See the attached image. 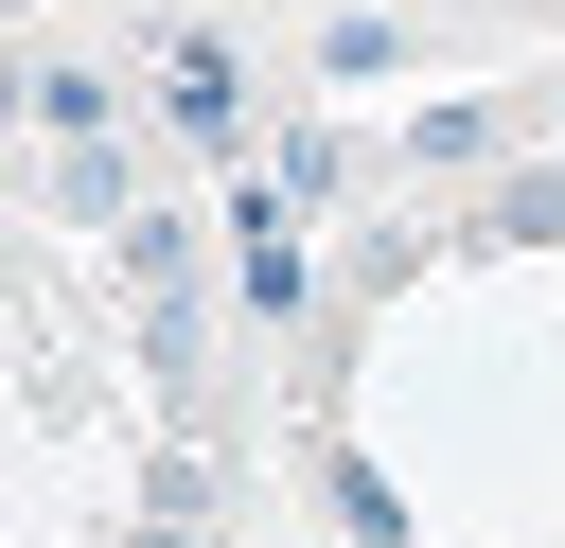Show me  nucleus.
Returning a JSON list of instances; mask_svg holds the SVG:
<instances>
[{"label": "nucleus", "instance_id": "obj_1", "mask_svg": "<svg viewBox=\"0 0 565 548\" xmlns=\"http://www.w3.org/2000/svg\"><path fill=\"white\" fill-rule=\"evenodd\" d=\"M159 124H177L212 177H230V159H265V88H247V53H230L212 18H177V35H159Z\"/></svg>", "mask_w": 565, "mask_h": 548}, {"label": "nucleus", "instance_id": "obj_2", "mask_svg": "<svg viewBox=\"0 0 565 548\" xmlns=\"http://www.w3.org/2000/svg\"><path fill=\"white\" fill-rule=\"evenodd\" d=\"M406 53H424V35H406L388 0H318V88H388Z\"/></svg>", "mask_w": 565, "mask_h": 548}, {"label": "nucleus", "instance_id": "obj_3", "mask_svg": "<svg viewBox=\"0 0 565 548\" xmlns=\"http://www.w3.org/2000/svg\"><path fill=\"white\" fill-rule=\"evenodd\" d=\"M53 212L124 247V230H141V177H124V141H53Z\"/></svg>", "mask_w": 565, "mask_h": 548}, {"label": "nucleus", "instance_id": "obj_4", "mask_svg": "<svg viewBox=\"0 0 565 548\" xmlns=\"http://www.w3.org/2000/svg\"><path fill=\"white\" fill-rule=\"evenodd\" d=\"M18 88H35V141H106V124H124V88H106L88 53H35Z\"/></svg>", "mask_w": 565, "mask_h": 548}, {"label": "nucleus", "instance_id": "obj_5", "mask_svg": "<svg viewBox=\"0 0 565 548\" xmlns=\"http://www.w3.org/2000/svg\"><path fill=\"white\" fill-rule=\"evenodd\" d=\"M265 177H282L300 212H318V194H353V124H335V106H300V124H265Z\"/></svg>", "mask_w": 565, "mask_h": 548}, {"label": "nucleus", "instance_id": "obj_6", "mask_svg": "<svg viewBox=\"0 0 565 548\" xmlns=\"http://www.w3.org/2000/svg\"><path fill=\"white\" fill-rule=\"evenodd\" d=\"M494 141H512V106H406V159L424 177H477Z\"/></svg>", "mask_w": 565, "mask_h": 548}, {"label": "nucleus", "instance_id": "obj_7", "mask_svg": "<svg viewBox=\"0 0 565 548\" xmlns=\"http://www.w3.org/2000/svg\"><path fill=\"white\" fill-rule=\"evenodd\" d=\"M318 495H335V530H371V548H406V495H388V477H371V460H353V442H335V460H318Z\"/></svg>", "mask_w": 565, "mask_h": 548}, {"label": "nucleus", "instance_id": "obj_8", "mask_svg": "<svg viewBox=\"0 0 565 548\" xmlns=\"http://www.w3.org/2000/svg\"><path fill=\"white\" fill-rule=\"evenodd\" d=\"M124 283L177 318V283H194V230H177V212H141V230H124Z\"/></svg>", "mask_w": 565, "mask_h": 548}, {"label": "nucleus", "instance_id": "obj_9", "mask_svg": "<svg viewBox=\"0 0 565 548\" xmlns=\"http://www.w3.org/2000/svg\"><path fill=\"white\" fill-rule=\"evenodd\" d=\"M141 548H194V530H177V513H159V530H141Z\"/></svg>", "mask_w": 565, "mask_h": 548}]
</instances>
